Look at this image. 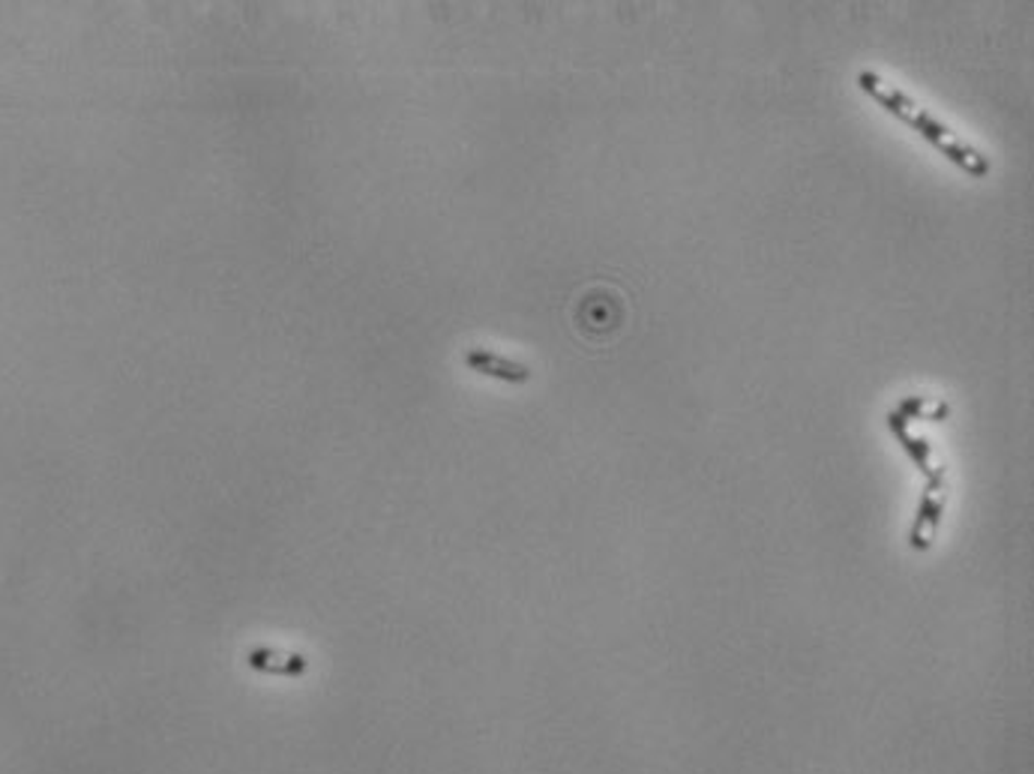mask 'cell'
Wrapping results in <instances>:
<instances>
[{"instance_id":"5","label":"cell","mask_w":1034,"mask_h":774,"mask_svg":"<svg viewBox=\"0 0 1034 774\" xmlns=\"http://www.w3.org/2000/svg\"><path fill=\"white\" fill-rule=\"evenodd\" d=\"M897 412L912 424V421H945L948 418V402L926 400V397H905Z\"/></svg>"},{"instance_id":"2","label":"cell","mask_w":1034,"mask_h":774,"mask_svg":"<svg viewBox=\"0 0 1034 774\" xmlns=\"http://www.w3.org/2000/svg\"><path fill=\"white\" fill-rule=\"evenodd\" d=\"M465 361H469V366H474V370L495 375V378H504V382H525V378H528V370H525V366L504 361V358H498L492 351H469Z\"/></svg>"},{"instance_id":"3","label":"cell","mask_w":1034,"mask_h":774,"mask_svg":"<svg viewBox=\"0 0 1034 774\" xmlns=\"http://www.w3.org/2000/svg\"><path fill=\"white\" fill-rule=\"evenodd\" d=\"M888 426L893 430V436L900 438L902 448L912 453V460L921 465V472H929V469H933V465H929V457H933V445H929L926 438L912 436V433H909V421H905L900 412L888 414Z\"/></svg>"},{"instance_id":"1","label":"cell","mask_w":1034,"mask_h":774,"mask_svg":"<svg viewBox=\"0 0 1034 774\" xmlns=\"http://www.w3.org/2000/svg\"><path fill=\"white\" fill-rule=\"evenodd\" d=\"M857 87L864 90L866 97H873L885 111H890L893 118H900L902 123H909L914 133L926 138L929 145L936 147L941 157H948L957 169H962L969 178H986L989 174V159L972 147L969 142H962L960 135L948 130L945 123L936 121L929 111H924L914 99H909L905 94H900L897 87L888 85L885 78H878L876 73H857Z\"/></svg>"},{"instance_id":"4","label":"cell","mask_w":1034,"mask_h":774,"mask_svg":"<svg viewBox=\"0 0 1034 774\" xmlns=\"http://www.w3.org/2000/svg\"><path fill=\"white\" fill-rule=\"evenodd\" d=\"M938 513H941V498H938V484H933L924 496V505H921V517H917V529L912 537L914 546H921V549L929 546L938 529Z\"/></svg>"}]
</instances>
